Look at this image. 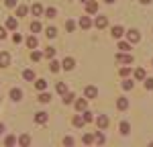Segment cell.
<instances>
[{"mask_svg": "<svg viewBox=\"0 0 153 147\" xmlns=\"http://www.w3.org/2000/svg\"><path fill=\"white\" fill-rule=\"evenodd\" d=\"M127 37H129V43H131V45H135V43H139V41H141V35H139V31H137V29H131L129 33H127Z\"/></svg>", "mask_w": 153, "mask_h": 147, "instance_id": "obj_1", "label": "cell"}, {"mask_svg": "<svg viewBox=\"0 0 153 147\" xmlns=\"http://www.w3.org/2000/svg\"><path fill=\"white\" fill-rule=\"evenodd\" d=\"M114 59L120 61V63H133V55H127V51H123V53L114 55Z\"/></svg>", "mask_w": 153, "mask_h": 147, "instance_id": "obj_2", "label": "cell"}, {"mask_svg": "<svg viewBox=\"0 0 153 147\" xmlns=\"http://www.w3.org/2000/svg\"><path fill=\"white\" fill-rule=\"evenodd\" d=\"M96 125H98L100 131H104L106 127H108V117H106V114H100V117L96 119Z\"/></svg>", "mask_w": 153, "mask_h": 147, "instance_id": "obj_3", "label": "cell"}, {"mask_svg": "<svg viewBox=\"0 0 153 147\" xmlns=\"http://www.w3.org/2000/svg\"><path fill=\"white\" fill-rule=\"evenodd\" d=\"M61 65H63V70H65V72H70V70H74V68H76V59H74V57H65Z\"/></svg>", "mask_w": 153, "mask_h": 147, "instance_id": "obj_4", "label": "cell"}, {"mask_svg": "<svg viewBox=\"0 0 153 147\" xmlns=\"http://www.w3.org/2000/svg\"><path fill=\"white\" fill-rule=\"evenodd\" d=\"M84 96H86V98H96V96H98V90H96V86H88V88L84 90Z\"/></svg>", "mask_w": 153, "mask_h": 147, "instance_id": "obj_5", "label": "cell"}, {"mask_svg": "<svg viewBox=\"0 0 153 147\" xmlns=\"http://www.w3.org/2000/svg\"><path fill=\"white\" fill-rule=\"evenodd\" d=\"M110 33H112V37H114V39H120V37L125 35V29H123L120 24H117V27H112V29H110Z\"/></svg>", "mask_w": 153, "mask_h": 147, "instance_id": "obj_6", "label": "cell"}, {"mask_svg": "<svg viewBox=\"0 0 153 147\" xmlns=\"http://www.w3.org/2000/svg\"><path fill=\"white\" fill-rule=\"evenodd\" d=\"M86 108H88V100H86V98H78V100H76V110L84 112Z\"/></svg>", "mask_w": 153, "mask_h": 147, "instance_id": "obj_7", "label": "cell"}, {"mask_svg": "<svg viewBox=\"0 0 153 147\" xmlns=\"http://www.w3.org/2000/svg\"><path fill=\"white\" fill-rule=\"evenodd\" d=\"M117 108H118V110H127V108H129V100H127L125 96H120V98L117 100Z\"/></svg>", "mask_w": 153, "mask_h": 147, "instance_id": "obj_8", "label": "cell"}, {"mask_svg": "<svg viewBox=\"0 0 153 147\" xmlns=\"http://www.w3.org/2000/svg\"><path fill=\"white\" fill-rule=\"evenodd\" d=\"M47 112H43V110H41V112H37L35 114V122H39V125H45V122H47Z\"/></svg>", "mask_w": 153, "mask_h": 147, "instance_id": "obj_9", "label": "cell"}, {"mask_svg": "<svg viewBox=\"0 0 153 147\" xmlns=\"http://www.w3.org/2000/svg\"><path fill=\"white\" fill-rule=\"evenodd\" d=\"M94 24L98 27V29H104V27H108V19H106V16H96Z\"/></svg>", "mask_w": 153, "mask_h": 147, "instance_id": "obj_10", "label": "cell"}, {"mask_svg": "<svg viewBox=\"0 0 153 147\" xmlns=\"http://www.w3.org/2000/svg\"><path fill=\"white\" fill-rule=\"evenodd\" d=\"M84 125H86L84 117H82V114H76V117H74V127H78V129H80V127H84Z\"/></svg>", "mask_w": 153, "mask_h": 147, "instance_id": "obj_11", "label": "cell"}, {"mask_svg": "<svg viewBox=\"0 0 153 147\" xmlns=\"http://www.w3.org/2000/svg\"><path fill=\"white\" fill-rule=\"evenodd\" d=\"M80 27H82V29H90V27H92L90 16H82V19H80Z\"/></svg>", "mask_w": 153, "mask_h": 147, "instance_id": "obj_12", "label": "cell"}, {"mask_svg": "<svg viewBox=\"0 0 153 147\" xmlns=\"http://www.w3.org/2000/svg\"><path fill=\"white\" fill-rule=\"evenodd\" d=\"M8 63H10V55L6 51H2L0 53V65H8Z\"/></svg>", "mask_w": 153, "mask_h": 147, "instance_id": "obj_13", "label": "cell"}, {"mask_svg": "<svg viewBox=\"0 0 153 147\" xmlns=\"http://www.w3.org/2000/svg\"><path fill=\"white\" fill-rule=\"evenodd\" d=\"M37 45H39V41H37V37H35V35L27 39V47H29V49H35Z\"/></svg>", "mask_w": 153, "mask_h": 147, "instance_id": "obj_14", "label": "cell"}, {"mask_svg": "<svg viewBox=\"0 0 153 147\" xmlns=\"http://www.w3.org/2000/svg\"><path fill=\"white\" fill-rule=\"evenodd\" d=\"M10 98L12 100H21V98H23V92H21L19 88H12L10 90Z\"/></svg>", "mask_w": 153, "mask_h": 147, "instance_id": "obj_15", "label": "cell"}, {"mask_svg": "<svg viewBox=\"0 0 153 147\" xmlns=\"http://www.w3.org/2000/svg\"><path fill=\"white\" fill-rule=\"evenodd\" d=\"M39 102H41V104H47V102H51V94H47V92H41V94H39Z\"/></svg>", "mask_w": 153, "mask_h": 147, "instance_id": "obj_16", "label": "cell"}, {"mask_svg": "<svg viewBox=\"0 0 153 147\" xmlns=\"http://www.w3.org/2000/svg\"><path fill=\"white\" fill-rule=\"evenodd\" d=\"M86 10L90 12V14H94V12L98 10V2H92V0H90V2H88V6H86Z\"/></svg>", "mask_w": 153, "mask_h": 147, "instance_id": "obj_17", "label": "cell"}, {"mask_svg": "<svg viewBox=\"0 0 153 147\" xmlns=\"http://www.w3.org/2000/svg\"><path fill=\"white\" fill-rule=\"evenodd\" d=\"M31 12H33L35 16H39V14H43V6H41V4H33V6H31Z\"/></svg>", "mask_w": 153, "mask_h": 147, "instance_id": "obj_18", "label": "cell"}, {"mask_svg": "<svg viewBox=\"0 0 153 147\" xmlns=\"http://www.w3.org/2000/svg\"><path fill=\"white\" fill-rule=\"evenodd\" d=\"M129 131H131V125L127 121H123V122H120V133H123V135H129Z\"/></svg>", "mask_w": 153, "mask_h": 147, "instance_id": "obj_19", "label": "cell"}, {"mask_svg": "<svg viewBox=\"0 0 153 147\" xmlns=\"http://www.w3.org/2000/svg\"><path fill=\"white\" fill-rule=\"evenodd\" d=\"M23 78L31 82V80H35V72H33V70H25V72H23Z\"/></svg>", "mask_w": 153, "mask_h": 147, "instance_id": "obj_20", "label": "cell"}, {"mask_svg": "<svg viewBox=\"0 0 153 147\" xmlns=\"http://www.w3.org/2000/svg\"><path fill=\"white\" fill-rule=\"evenodd\" d=\"M74 94H71V92H65V94H63V104H71V102H74Z\"/></svg>", "mask_w": 153, "mask_h": 147, "instance_id": "obj_21", "label": "cell"}, {"mask_svg": "<svg viewBox=\"0 0 153 147\" xmlns=\"http://www.w3.org/2000/svg\"><path fill=\"white\" fill-rule=\"evenodd\" d=\"M55 51H57V49H53V47H47V49H45V53H43V55H45V57H49V59H53V57H55Z\"/></svg>", "mask_w": 153, "mask_h": 147, "instance_id": "obj_22", "label": "cell"}, {"mask_svg": "<svg viewBox=\"0 0 153 147\" xmlns=\"http://www.w3.org/2000/svg\"><path fill=\"white\" fill-rule=\"evenodd\" d=\"M35 88H37V90H41V92H43V90L47 88V82H45V80H37V82H35Z\"/></svg>", "mask_w": 153, "mask_h": 147, "instance_id": "obj_23", "label": "cell"}, {"mask_svg": "<svg viewBox=\"0 0 153 147\" xmlns=\"http://www.w3.org/2000/svg\"><path fill=\"white\" fill-rule=\"evenodd\" d=\"M27 12H29L27 6H23V4H21V6H16V16H25Z\"/></svg>", "mask_w": 153, "mask_h": 147, "instance_id": "obj_24", "label": "cell"}, {"mask_svg": "<svg viewBox=\"0 0 153 147\" xmlns=\"http://www.w3.org/2000/svg\"><path fill=\"white\" fill-rule=\"evenodd\" d=\"M41 29H43V27H41L39 21H33V23H31V31H33V33H39Z\"/></svg>", "mask_w": 153, "mask_h": 147, "instance_id": "obj_25", "label": "cell"}, {"mask_svg": "<svg viewBox=\"0 0 153 147\" xmlns=\"http://www.w3.org/2000/svg\"><path fill=\"white\" fill-rule=\"evenodd\" d=\"M135 80H145V70H143V68L135 70Z\"/></svg>", "mask_w": 153, "mask_h": 147, "instance_id": "obj_26", "label": "cell"}, {"mask_svg": "<svg viewBox=\"0 0 153 147\" xmlns=\"http://www.w3.org/2000/svg\"><path fill=\"white\" fill-rule=\"evenodd\" d=\"M6 29H10V31H14V29H16V19H8V21H6Z\"/></svg>", "mask_w": 153, "mask_h": 147, "instance_id": "obj_27", "label": "cell"}, {"mask_svg": "<svg viewBox=\"0 0 153 147\" xmlns=\"http://www.w3.org/2000/svg\"><path fill=\"white\" fill-rule=\"evenodd\" d=\"M45 35H47V37H49V39H53V37L57 35V29H55V27H49L47 31H45Z\"/></svg>", "mask_w": 153, "mask_h": 147, "instance_id": "obj_28", "label": "cell"}, {"mask_svg": "<svg viewBox=\"0 0 153 147\" xmlns=\"http://www.w3.org/2000/svg\"><path fill=\"white\" fill-rule=\"evenodd\" d=\"M94 141H96V143H100V145H102V143H104V141H106V137H104V135H102V133H100V131H98V133L94 135Z\"/></svg>", "mask_w": 153, "mask_h": 147, "instance_id": "obj_29", "label": "cell"}, {"mask_svg": "<svg viewBox=\"0 0 153 147\" xmlns=\"http://www.w3.org/2000/svg\"><path fill=\"white\" fill-rule=\"evenodd\" d=\"M118 49H120V51H131V43H127V41H120V43H118Z\"/></svg>", "mask_w": 153, "mask_h": 147, "instance_id": "obj_30", "label": "cell"}, {"mask_svg": "<svg viewBox=\"0 0 153 147\" xmlns=\"http://www.w3.org/2000/svg\"><path fill=\"white\" fill-rule=\"evenodd\" d=\"M133 86H135L133 80H125V82H123V90H133Z\"/></svg>", "mask_w": 153, "mask_h": 147, "instance_id": "obj_31", "label": "cell"}, {"mask_svg": "<svg viewBox=\"0 0 153 147\" xmlns=\"http://www.w3.org/2000/svg\"><path fill=\"white\" fill-rule=\"evenodd\" d=\"M19 143H21V145H29V143H31V137H29V135H23V137H21V139H19Z\"/></svg>", "mask_w": 153, "mask_h": 147, "instance_id": "obj_32", "label": "cell"}, {"mask_svg": "<svg viewBox=\"0 0 153 147\" xmlns=\"http://www.w3.org/2000/svg\"><path fill=\"white\" fill-rule=\"evenodd\" d=\"M49 70H51V72L55 74V72H59V63L55 59H51V63H49Z\"/></svg>", "mask_w": 153, "mask_h": 147, "instance_id": "obj_33", "label": "cell"}, {"mask_svg": "<svg viewBox=\"0 0 153 147\" xmlns=\"http://www.w3.org/2000/svg\"><path fill=\"white\" fill-rule=\"evenodd\" d=\"M55 14H57V10H55V8H53V6H51V8H47V10H45V16H47V19H53V16H55Z\"/></svg>", "mask_w": 153, "mask_h": 147, "instance_id": "obj_34", "label": "cell"}, {"mask_svg": "<svg viewBox=\"0 0 153 147\" xmlns=\"http://www.w3.org/2000/svg\"><path fill=\"white\" fill-rule=\"evenodd\" d=\"M41 57H43V53H41V51H33V53H31V59H33V61H39Z\"/></svg>", "mask_w": 153, "mask_h": 147, "instance_id": "obj_35", "label": "cell"}, {"mask_svg": "<svg viewBox=\"0 0 153 147\" xmlns=\"http://www.w3.org/2000/svg\"><path fill=\"white\" fill-rule=\"evenodd\" d=\"M57 92H59V94H65V92H68V86L63 84V82H59V84H57Z\"/></svg>", "mask_w": 153, "mask_h": 147, "instance_id": "obj_36", "label": "cell"}, {"mask_svg": "<svg viewBox=\"0 0 153 147\" xmlns=\"http://www.w3.org/2000/svg\"><path fill=\"white\" fill-rule=\"evenodd\" d=\"M145 90H153V78H145Z\"/></svg>", "mask_w": 153, "mask_h": 147, "instance_id": "obj_37", "label": "cell"}, {"mask_svg": "<svg viewBox=\"0 0 153 147\" xmlns=\"http://www.w3.org/2000/svg\"><path fill=\"white\" fill-rule=\"evenodd\" d=\"M74 29H76V23H74V21H65V31H74Z\"/></svg>", "mask_w": 153, "mask_h": 147, "instance_id": "obj_38", "label": "cell"}, {"mask_svg": "<svg viewBox=\"0 0 153 147\" xmlns=\"http://www.w3.org/2000/svg\"><path fill=\"white\" fill-rule=\"evenodd\" d=\"M118 74H120V78H127V76L131 74V68H120V72H118Z\"/></svg>", "mask_w": 153, "mask_h": 147, "instance_id": "obj_39", "label": "cell"}, {"mask_svg": "<svg viewBox=\"0 0 153 147\" xmlns=\"http://www.w3.org/2000/svg\"><path fill=\"white\" fill-rule=\"evenodd\" d=\"M84 121H86V122H90V121H92V112L84 110Z\"/></svg>", "mask_w": 153, "mask_h": 147, "instance_id": "obj_40", "label": "cell"}, {"mask_svg": "<svg viewBox=\"0 0 153 147\" xmlns=\"http://www.w3.org/2000/svg\"><path fill=\"white\" fill-rule=\"evenodd\" d=\"M12 41H14V43H21V41H23L21 33H14V35H12Z\"/></svg>", "mask_w": 153, "mask_h": 147, "instance_id": "obj_41", "label": "cell"}, {"mask_svg": "<svg viewBox=\"0 0 153 147\" xmlns=\"http://www.w3.org/2000/svg\"><path fill=\"white\" fill-rule=\"evenodd\" d=\"M4 4H6L8 8H14V6H16V0H4Z\"/></svg>", "mask_w": 153, "mask_h": 147, "instance_id": "obj_42", "label": "cell"}, {"mask_svg": "<svg viewBox=\"0 0 153 147\" xmlns=\"http://www.w3.org/2000/svg\"><path fill=\"white\" fill-rule=\"evenodd\" d=\"M92 141H94V137H92V135H84V143H88V145H90Z\"/></svg>", "mask_w": 153, "mask_h": 147, "instance_id": "obj_43", "label": "cell"}, {"mask_svg": "<svg viewBox=\"0 0 153 147\" xmlns=\"http://www.w3.org/2000/svg\"><path fill=\"white\" fill-rule=\"evenodd\" d=\"M4 143H6V145H14V143H16V139H14V137H6V141H4Z\"/></svg>", "mask_w": 153, "mask_h": 147, "instance_id": "obj_44", "label": "cell"}, {"mask_svg": "<svg viewBox=\"0 0 153 147\" xmlns=\"http://www.w3.org/2000/svg\"><path fill=\"white\" fill-rule=\"evenodd\" d=\"M63 145H74V139H71V137H65V139H63Z\"/></svg>", "mask_w": 153, "mask_h": 147, "instance_id": "obj_45", "label": "cell"}, {"mask_svg": "<svg viewBox=\"0 0 153 147\" xmlns=\"http://www.w3.org/2000/svg\"><path fill=\"white\" fill-rule=\"evenodd\" d=\"M0 39H6V31H4L2 27H0Z\"/></svg>", "mask_w": 153, "mask_h": 147, "instance_id": "obj_46", "label": "cell"}, {"mask_svg": "<svg viewBox=\"0 0 153 147\" xmlns=\"http://www.w3.org/2000/svg\"><path fill=\"white\" fill-rule=\"evenodd\" d=\"M139 2H141V4H149L151 0H139Z\"/></svg>", "mask_w": 153, "mask_h": 147, "instance_id": "obj_47", "label": "cell"}, {"mask_svg": "<svg viewBox=\"0 0 153 147\" xmlns=\"http://www.w3.org/2000/svg\"><path fill=\"white\" fill-rule=\"evenodd\" d=\"M104 2H106V4H112V2H114V0H104Z\"/></svg>", "mask_w": 153, "mask_h": 147, "instance_id": "obj_48", "label": "cell"}, {"mask_svg": "<svg viewBox=\"0 0 153 147\" xmlns=\"http://www.w3.org/2000/svg\"><path fill=\"white\" fill-rule=\"evenodd\" d=\"M2 131H4V125H0V133H2Z\"/></svg>", "mask_w": 153, "mask_h": 147, "instance_id": "obj_49", "label": "cell"}, {"mask_svg": "<svg viewBox=\"0 0 153 147\" xmlns=\"http://www.w3.org/2000/svg\"><path fill=\"white\" fill-rule=\"evenodd\" d=\"M82 2H90V0H82Z\"/></svg>", "mask_w": 153, "mask_h": 147, "instance_id": "obj_50", "label": "cell"}, {"mask_svg": "<svg viewBox=\"0 0 153 147\" xmlns=\"http://www.w3.org/2000/svg\"><path fill=\"white\" fill-rule=\"evenodd\" d=\"M151 65H153V61H151Z\"/></svg>", "mask_w": 153, "mask_h": 147, "instance_id": "obj_51", "label": "cell"}]
</instances>
